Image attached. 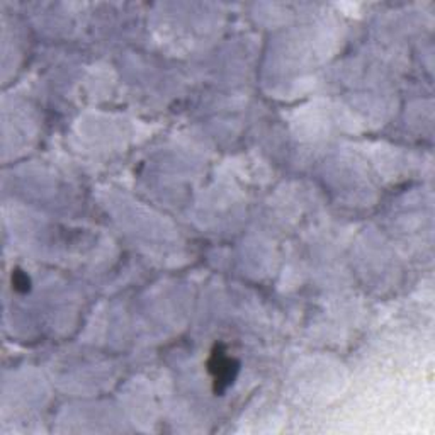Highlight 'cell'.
<instances>
[{
  "label": "cell",
  "instance_id": "obj_1",
  "mask_svg": "<svg viewBox=\"0 0 435 435\" xmlns=\"http://www.w3.org/2000/svg\"><path fill=\"white\" fill-rule=\"evenodd\" d=\"M208 367H210L216 393H223L225 389L233 383V379L237 377L238 372L237 359L230 357L221 345H216L215 350L211 352Z\"/></svg>",
  "mask_w": 435,
  "mask_h": 435
},
{
  "label": "cell",
  "instance_id": "obj_2",
  "mask_svg": "<svg viewBox=\"0 0 435 435\" xmlns=\"http://www.w3.org/2000/svg\"><path fill=\"white\" fill-rule=\"evenodd\" d=\"M11 281H12V290L21 292V295H26V292L31 291V279L24 270L21 269L12 270Z\"/></svg>",
  "mask_w": 435,
  "mask_h": 435
}]
</instances>
